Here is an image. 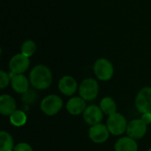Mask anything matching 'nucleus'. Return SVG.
I'll return each mask as SVG.
<instances>
[{"instance_id": "obj_6", "label": "nucleus", "mask_w": 151, "mask_h": 151, "mask_svg": "<svg viewBox=\"0 0 151 151\" xmlns=\"http://www.w3.org/2000/svg\"><path fill=\"white\" fill-rule=\"evenodd\" d=\"M135 106L142 114L151 113V88L145 87L142 88L135 98Z\"/></svg>"}, {"instance_id": "obj_4", "label": "nucleus", "mask_w": 151, "mask_h": 151, "mask_svg": "<svg viewBox=\"0 0 151 151\" xmlns=\"http://www.w3.org/2000/svg\"><path fill=\"white\" fill-rule=\"evenodd\" d=\"M41 111L47 116H54L63 107V101L60 96L57 95H50L42 99L41 102Z\"/></svg>"}, {"instance_id": "obj_2", "label": "nucleus", "mask_w": 151, "mask_h": 151, "mask_svg": "<svg viewBox=\"0 0 151 151\" xmlns=\"http://www.w3.org/2000/svg\"><path fill=\"white\" fill-rule=\"evenodd\" d=\"M94 73L96 78L103 81H107L111 80L114 73V67L111 62L106 58L97 59L93 66Z\"/></svg>"}, {"instance_id": "obj_8", "label": "nucleus", "mask_w": 151, "mask_h": 151, "mask_svg": "<svg viewBox=\"0 0 151 151\" xmlns=\"http://www.w3.org/2000/svg\"><path fill=\"white\" fill-rule=\"evenodd\" d=\"M30 65L29 58L24 56L21 53L14 55L9 62V68L12 73L15 74H22L25 73Z\"/></svg>"}, {"instance_id": "obj_10", "label": "nucleus", "mask_w": 151, "mask_h": 151, "mask_svg": "<svg viewBox=\"0 0 151 151\" xmlns=\"http://www.w3.org/2000/svg\"><path fill=\"white\" fill-rule=\"evenodd\" d=\"M104 118V112L100 106L89 105L86 108L83 112V119L90 127L100 124Z\"/></svg>"}, {"instance_id": "obj_17", "label": "nucleus", "mask_w": 151, "mask_h": 151, "mask_svg": "<svg viewBox=\"0 0 151 151\" xmlns=\"http://www.w3.org/2000/svg\"><path fill=\"white\" fill-rule=\"evenodd\" d=\"M100 108L108 116L117 112V104L111 97H104L100 102Z\"/></svg>"}, {"instance_id": "obj_14", "label": "nucleus", "mask_w": 151, "mask_h": 151, "mask_svg": "<svg viewBox=\"0 0 151 151\" xmlns=\"http://www.w3.org/2000/svg\"><path fill=\"white\" fill-rule=\"evenodd\" d=\"M16 111V101L10 95L0 96V113L4 116H11Z\"/></svg>"}, {"instance_id": "obj_20", "label": "nucleus", "mask_w": 151, "mask_h": 151, "mask_svg": "<svg viewBox=\"0 0 151 151\" xmlns=\"http://www.w3.org/2000/svg\"><path fill=\"white\" fill-rule=\"evenodd\" d=\"M10 82H11L10 75L7 73H5L4 71L1 70L0 71V88L1 89L5 88L9 85Z\"/></svg>"}, {"instance_id": "obj_18", "label": "nucleus", "mask_w": 151, "mask_h": 151, "mask_svg": "<svg viewBox=\"0 0 151 151\" xmlns=\"http://www.w3.org/2000/svg\"><path fill=\"white\" fill-rule=\"evenodd\" d=\"M27 114L21 110H16L11 116H10V122L12 126L19 127L24 126L27 123Z\"/></svg>"}, {"instance_id": "obj_15", "label": "nucleus", "mask_w": 151, "mask_h": 151, "mask_svg": "<svg viewBox=\"0 0 151 151\" xmlns=\"http://www.w3.org/2000/svg\"><path fill=\"white\" fill-rule=\"evenodd\" d=\"M114 150L115 151H138V145L135 140L127 136L119 138L116 142Z\"/></svg>"}, {"instance_id": "obj_24", "label": "nucleus", "mask_w": 151, "mask_h": 151, "mask_svg": "<svg viewBox=\"0 0 151 151\" xmlns=\"http://www.w3.org/2000/svg\"><path fill=\"white\" fill-rule=\"evenodd\" d=\"M147 151H151V148H150V150H147Z\"/></svg>"}, {"instance_id": "obj_13", "label": "nucleus", "mask_w": 151, "mask_h": 151, "mask_svg": "<svg viewBox=\"0 0 151 151\" xmlns=\"http://www.w3.org/2000/svg\"><path fill=\"white\" fill-rule=\"evenodd\" d=\"M66 110L67 111L73 116H77L80 115L81 113L84 112V111L87 108L86 105V102L83 98L80 97H72L71 99L68 100V102L66 103Z\"/></svg>"}, {"instance_id": "obj_7", "label": "nucleus", "mask_w": 151, "mask_h": 151, "mask_svg": "<svg viewBox=\"0 0 151 151\" xmlns=\"http://www.w3.org/2000/svg\"><path fill=\"white\" fill-rule=\"evenodd\" d=\"M147 124L142 119H136L131 120L127 124V136L131 137L134 140L142 139L147 133Z\"/></svg>"}, {"instance_id": "obj_12", "label": "nucleus", "mask_w": 151, "mask_h": 151, "mask_svg": "<svg viewBox=\"0 0 151 151\" xmlns=\"http://www.w3.org/2000/svg\"><path fill=\"white\" fill-rule=\"evenodd\" d=\"M29 83L28 79L22 74H14L11 77V85L12 89L19 94H25L29 90Z\"/></svg>"}, {"instance_id": "obj_19", "label": "nucleus", "mask_w": 151, "mask_h": 151, "mask_svg": "<svg viewBox=\"0 0 151 151\" xmlns=\"http://www.w3.org/2000/svg\"><path fill=\"white\" fill-rule=\"evenodd\" d=\"M20 50H21V54L29 58L33 56L36 51V44L33 40H26L21 44Z\"/></svg>"}, {"instance_id": "obj_16", "label": "nucleus", "mask_w": 151, "mask_h": 151, "mask_svg": "<svg viewBox=\"0 0 151 151\" xmlns=\"http://www.w3.org/2000/svg\"><path fill=\"white\" fill-rule=\"evenodd\" d=\"M14 142L12 135L5 132H0V151H13Z\"/></svg>"}, {"instance_id": "obj_11", "label": "nucleus", "mask_w": 151, "mask_h": 151, "mask_svg": "<svg viewBox=\"0 0 151 151\" xmlns=\"http://www.w3.org/2000/svg\"><path fill=\"white\" fill-rule=\"evenodd\" d=\"M58 88L62 94L67 96H71L75 94L78 89V84L74 78L69 75H65L59 80Z\"/></svg>"}, {"instance_id": "obj_1", "label": "nucleus", "mask_w": 151, "mask_h": 151, "mask_svg": "<svg viewBox=\"0 0 151 151\" xmlns=\"http://www.w3.org/2000/svg\"><path fill=\"white\" fill-rule=\"evenodd\" d=\"M29 81L35 89H47L52 82L51 71L46 65H37L29 73Z\"/></svg>"}, {"instance_id": "obj_9", "label": "nucleus", "mask_w": 151, "mask_h": 151, "mask_svg": "<svg viewBox=\"0 0 151 151\" xmlns=\"http://www.w3.org/2000/svg\"><path fill=\"white\" fill-rule=\"evenodd\" d=\"M110 131L106 125H104L102 123L92 126L88 132V137L89 139L97 144L104 143L109 139Z\"/></svg>"}, {"instance_id": "obj_5", "label": "nucleus", "mask_w": 151, "mask_h": 151, "mask_svg": "<svg viewBox=\"0 0 151 151\" xmlns=\"http://www.w3.org/2000/svg\"><path fill=\"white\" fill-rule=\"evenodd\" d=\"M127 121L126 118L120 113H114L108 117L106 126L110 133L113 135H120L127 132Z\"/></svg>"}, {"instance_id": "obj_3", "label": "nucleus", "mask_w": 151, "mask_h": 151, "mask_svg": "<svg viewBox=\"0 0 151 151\" xmlns=\"http://www.w3.org/2000/svg\"><path fill=\"white\" fill-rule=\"evenodd\" d=\"M99 92L98 82L93 78H88L81 81L79 87V95L85 101L95 100Z\"/></svg>"}, {"instance_id": "obj_21", "label": "nucleus", "mask_w": 151, "mask_h": 151, "mask_svg": "<svg viewBox=\"0 0 151 151\" xmlns=\"http://www.w3.org/2000/svg\"><path fill=\"white\" fill-rule=\"evenodd\" d=\"M13 151H33V149L27 142H19L15 145Z\"/></svg>"}, {"instance_id": "obj_22", "label": "nucleus", "mask_w": 151, "mask_h": 151, "mask_svg": "<svg viewBox=\"0 0 151 151\" xmlns=\"http://www.w3.org/2000/svg\"><path fill=\"white\" fill-rule=\"evenodd\" d=\"M35 95H36V94H35L33 91H31V90H28V91H27L24 95H23V100H24V102H26V103H30V102H32L33 100H34V98H35Z\"/></svg>"}, {"instance_id": "obj_23", "label": "nucleus", "mask_w": 151, "mask_h": 151, "mask_svg": "<svg viewBox=\"0 0 151 151\" xmlns=\"http://www.w3.org/2000/svg\"><path fill=\"white\" fill-rule=\"evenodd\" d=\"M142 119L147 125H150L151 123V113H143L142 116Z\"/></svg>"}]
</instances>
